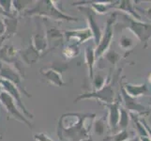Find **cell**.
<instances>
[{
	"mask_svg": "<svg viewBox=\"0 0 151 141\" xmlns=\"http://www.w3.org/2000/svg\"><path fill=\"white\" fill-rule=\"evenodd\" d=\"M122 17L125 24H126L125 27L132 31L140 40V41L144 43L145 46H147L148 40L151 38V24L143 23L142 21H137L127 14H123Z\"/></svg>",
	"mask_w": 151,
	"mask_h": 141,
	"instance_id": "cell-2",
	"label": "cell"
},
{
	"mask_svg": "<svg viewBox=\"0 0 151 141\" xmlns=\"http://www.w3.org/2000/svg\"><path fill=\"white\" fill-rule=\"evenodd\" d=\"M140 121L142 122V124L144 125V127L145 128V130H147V134H148V137L151 139V127L148 125V123L147 122V121L143 118V119H140Z\"/></svg>",
	"mask_w": 151,
	"mask_h": 141,
	"instance_id": "cell-24",
	"label": "cell"
},
{
	"mask_svg": "<svg viewBox=\"0 0 151 141\" xmlns=\"http://www.w3.org/2000/svg\"><path fill=\"white\" fill-rule=\"evenodd\" d=\"M116 5L114 2H94V4L91 5V9L97 13L103 14L109 12L112 8H116Z\"/></svg>",
	"mask_w": 151,
	"mask_h": 141,
	"instance_id": "cell-15",
	"label": "cell"
},
{
	"mask_svg": "<svg viewBox=\"0 0 151 141\" xmlns=\"http://www.w3.org/2000/svg\"><path fill=\"white\" fill-rule=\"evenodd\" d=\"M133 2L132 1H120L118 2V4L116 5V9H120L122 12H126L127 15L129 16L132 17L133 19L137 20V21H142V17L141 15H139L138 12L135 10L134 6H133Z\"/></svg>",
	"mask_w": 151,
	"mask_h": 141,
	"instance_id": "cell-12",
	"label": "cell"
},
{
	"mask_svg": "<svg viewBox=\"0 0 151 141\" xmlns=\"http://www.w3.org/2000/svg\"><path fill=\"white\" fill-rule=\"evenodd\" d=\"M95 114L66 113L62 115L58 122V137L60 141H86L90 138L88 134L91 125L86 126L88 119H94Z\"/></svg>",
	"mask_w": 151,
	"mask_h": 141,
	"instance_id": "cell-1",
	"label": "cell"
},
{
	"mask_svg": "<svg viewBox=\"0 0 151 141\" xmlns=\"http://www.w3.org/2000/svg\"><path fill=\"white\" fill-rule=\"evenodd\" d=\"M121 95L123 98L125 106L128 109V111H129V113L136 114L138 116H147V115H148L151 112L150 108H147L145 106H144L143 104L136 102V99L129 96V94L124 90L123 87H121Z\"/></svg>",
	"mask_w": 151,
	"mask_h": 141,
	"instance_id": "cell-6",
	"label": "cell"
},
{
	"mask_svg": "<svg viewBox=\"0 0 151 141\" xmlns=\"http://www.w3.org/2000/svg\"><path fill=\"white\" fill-rule=\"evenodd\" d=\"M66 36L68 39H76L78 43H85L86 40H89L90 38H93L92 32L89 28L86 29H81V30H76V31H71V32H66Z\"/></svg>",
	"mask_w": 151,
	"mask_h": 141,
	"instance_id": "cell-13",
	"label": "cell"
},
{
	"mask_svg": "<svg viewBox=\"0 0 151 141\" xmlns=\"http://www.w3.org/2000/svg\"><path fill=\"white\" fill-rule=\"evenodd\" d=\"M86 141H93V140H92L91 138H89V139H87V140H86Z\"/></svg>",
	"mask_w": 151,
	"mask_h": 141,
	"instance_id": "cell-27",
	"label": "cell"
},
{
	"mask_svg": "<svg viewBox=\"0 0 151 141\" xmlns=\"http://www.w3.org/2000/svg\"><path fill=\"white\" fill-rule=\"evenodd\" d=\"M127 141H140V139H139V137H132V139H129Z\"/></svg>",
	"mask_w": 151,
	"mask_h": 141,
	"instance_id": "cell-26",
	"label": "cell"
},
{
	"mask_svg": "<svg viewBox=\"0 0 151 141\" xmlns=\"http://www.w3.org/2000/svg\"><path fill=\"white\" fill-rule=\"evenodd\" d=\"M129 134L127 130H121V131H118L117 133L114 134L108 139H111V141H127L129 140Z\"/></svg>",
	"mask_w": 151,
	"mask_h": 141,
	"instance_id": "cell-19",
	"label": "cell"
},
{
	"mask_svg": "<svg viewBox=\"0 0 151 141\" xmlns=\"http://www.w3.org/2000/svg\"><path fill=\"white\" fill-rule=\"evenodd\" d=\"M0 102H1L3 106L7 108V112L9 114L8 121H9L10 119H17V121H20L25 123L29 128H32L31 123L24 117V115L19 111L18 107L16 106V104H15V101L8 92L3 91L0 93Z\"/></svg>",
	"mask_w": 151,
	"mask_h": 141,
	"instance_id": "cell-4",
	"label": "cell"
},
{
	"mask_svg": "<svg viewBox=\"0 0 151 141\" xmlns=\"http://www.w3.org/2000/svg\"><path fill=\"white\" fill-rule=\"evenodd\" d=\"M78 53H79V51H78V48L76 45L68 46L63 51V54L67 59H72V57H74L76 55H78Z\"/></svg>",
	"mask_w": 151,
	"mask_h": 141,
	"instance_id": "cell-22",
	"label": "cell"
},
{
	"mask_svg": "<svg viewBox=\"0 0 151 141\" xmlns=\"http://www.w3.org/2000/svg\"><path fill=\"white\" fill-rule=\"evenodd\" d=\"M134 40L128 37L126 35H122V37L120 38V40H119V46L121 47L124 50H129L132 49L134 46Z\"/></svg>",
	"mask_w": 151,
	"mask_h": 141,
	"instance_id": "cell-18",
	"label": "cell"
},
{
	"mask_svg": "<svg viewBox=\"0 0 151 141\" xmlns=\"http://www.w3.org/2000/svg\"><path fill=\"white\" fill-rule=\"evenodd\" d=\"M85 53H86V62L88 67V72H89V77L90 79H93V67H94V63L96 60L95 50L93 49L92 46L88 45L86 47Z\"/></svg>",
	"mask_w": 151,
	"mask_h": 141,
	"instance_id": "cell-14",
	"label": "cell"
},
{
	"mask_svg": "<svg viewBox=\"0 0 151 141\" xmlns=\"http://www.w3.org/2000/svg\"><path fill=\"white\" fill-rule=\"evenodd\" d=\"M106 78L101 75V74H98L96 77H93V79H92V82H93V86H94V91L96 90H101V88L103 87V86H105L107 83L109 82H106Z\"/></svg>",
	"mask_w": 151,
	"mask_h": 141,
	"instance_id": "cell-20",
	"label": "cell"
},
{
	"mask_svg": "<svg viewBox=\"0 0 151 141\" xmlns=\"http://www.w3.org/2000/svg\"><path fill=\"white\" fill-rule=\"evenodd\" d=\"M0 85H2V87L5 88V90H6V92H8L10 96H12V98L13 99V100L15 102H17V104L19 106V107L22 109V110L24 111V113L27 115V118H33V115L29 113L27 111V109L24 107V103H22V100H21V94L19 92V90L18 87L15 86L13 83L9 82L8 80H5V79H1L0 80Z\"/></svg>",
	"mask_w": 151,
	"mask_h": 141,
	"instance_id": "cell-8",
	"label": "cell"
},
{
	"mask_svg": "<svg viewBox=\"0 0 151 141\" xmlns=\"http://www.w3.org/2000/svg\"><path fill=\"white\" fill-rule=\"evenodd\" d=\"M41 74H42L45 77L46 80L52 85H55L58 87H62L65 85V83L62 80L61 72H59L58 70L55 69H41L40 70Z\"/></svg>",
	"mask_w": 151,
	"mask_h": 141,
	"instance_id": "cell-11",
	"label": "cell"
},
{
	"mask_svg": "<svg viewBox=\"0 0 151 141\" xmlns=\"http://www.w3.org/2000/svg\"><path fill=\"white\" fill-rule=\"evenodd\" d=\"M106 130V122L104 118H100L96 119V121L93 123V132L98 135H102L105 133Z\"/></svg>",
	"mask_w": 151,
	"mask_h": 141,
	"instance_id": "cell-17",
	"label": "cell"
},
{
	"mask_svg": "<svg viewBox=\"0 0 151 141\" xmlns=\"http://www.w3.org/2000/svg\"><path fill=\"white\" fill-rule=\"evenodd\" d=\"M34 138L36 141H53L48 134H46L44 133H40V134H36L34 135Z\"/></svg>",
	"mask_w": 151,
	"mask_h": 141,
	"instance_id": "cell-23",
	"label": "cell"
},
{
	"mask_svg": "<svg viewBox=\"0 0 151 141\" xmlns=\"http://www.w3.org/2000/svg\"><path fill=\"white\" fill-rule=\"evenodd\" d=\"M129 113L122 107H120V116H119V121H118V130H127L129 121Z\"/></svg>",
	"mask_w": 151,
	"mask_h": 141,
	"instance_id": "cell-16",
	"label": "cell"
},
{
	"mask_svg": "<svg viewBox=\"0 0 151 141\" xmlns=\"http://www.w3.org/2000/svg\"><path fill=\"white\" fill-rule=\"evenodd\" d=\"M124 90L126 91L129 96L136 99L140 96L143 95H149V90L147 84H141V85H133V84H125L124 87Z\"/></svg>",
	"mask_w": 151,
	"mask_h": 141,
	"instance_id": "cell-10",
	"label": "cell"
},
{
	"mask_svg": "<svg viewBox=\"0 0 151 141\" xmlns=\"http://www.w3.org/2000/svg\"><path fill=\"white\" fill-rule=\"evenodd\" d=\"M143 13L145 15V17L147 18L151 24V5H150V7H148L147 9H145L143 10Z\"/></svg>",
	"mask_w": 151,
	"mask_h": 141,
	"instance_id": "cell-25",
	"label": "cell"
},
{
	"mask_svg": "<svg viewBox=\"0 0 151 141\" xmlns=\"http://www.w3.org/2000/svg\"><path fill=\"white\" fill-rule=\"evenodd\" d=\"M116 12H114L111 15V17L108 19L106 23L105 31H104L103 35L101 36L100 43L98 44L97 50L95 51L96 59H100L105 52L108 51L109 47H110L111 41L113 39V25H114V23L116 22Z\"/></svg>",
	"mask_w": 151,
	"mask_h": 141,
	"instance_id": "cell-3",
	"label": "cell"
},
{
	"mask_svg": "<svg viewBox=\"0 0 151 141\" xmlns=\"http://www.w3.org/2000/svg\"><path fill=\"white\" fill-rule=\"evenodd\" d=\"M150 109H151V108H150Z\"/></svg>",
	"mask_w": 151,
	"mask_h": 141,
	"instance_id": "cell-29",
	"label": "cell"
},
{
	"mask_svg": "<svg viewBox=\"0 0 151 141\" xmlns=\"http://www.w3.org/2000/svg\"><path fill=\"white\" fill-rule=\"evenodd\" d=\"M0 139H1V138H0ZM0 141H1V140H0Z\"/></svg>",
	"mask_w": 151,
	"mask_h": 141,
	"instance_id": "cell-28",
	"label": "cell"
},
{
	"mask_svg": "<svg viewBox=\"0 0 151 141\" xmlns=\"http://www.w3.org/2000/svg\"><path fill=\"white\" fill-rule=\"evenodd\" d=\"M114 91L112 87V82L109 81L101 90L93 91L91 93H86L84 95L78 97L76 99V102L78 100H81V99H85V98H96L100 101L101 103H111L114 102Z\"/></svg>",
	"mask_w": 151,
	"mask_h": 141,
	"instance_id": "cell-5",
	"label": "cell"
},
{
	"mask_svg": "<svg viewBox=\"0 0 151 141\" xmlns=\"http://www.w3.org/2000/svg\"><path fill=\"white\" fill-rule=\"evenodd\" d=\"M108 108V125L111 129V132L114 134L117 133L118 130V121L120 116V104L118 101H114L111 103H101Z\"/></svg>",
	"mask_w": 151,
	"mask_h": 141,
	"instance_id": "cell-7",
	"label": "cell"
},
{
	"mask_svg": "<svg viewBox=\"0 0 151 141\" xmlns=\"http://www.w3.org/2000/svg\"><path fill=\"white\" fill-rule=\"evenodd\" d=\"M105 59L110 62L111 64H113V65H116L117 62L121 59V56L119 55V54H117L116 51H112V50H110V51H108L107 53H106V55H105Z\"/></svg>",
	"mask_w": 151,
	"mask_h": 141,
	"instance_id": "cell-21",
	"label": "cell"
},
{
	"mask_svg": "<svg viewBox=\"0 0 151 141\" xmlns=\"http://www.w3.org/2000/svg\"><path fill=\"white\" fill-rule=\"evenodd\" d=\"M81 9L84 10L86 16L87 18L88 24H89V29L92 32L93 38H94V40H95V43L98 45L99 43H100V40H101L102 33H101V30L100 27H99V25L97 24L96 20L94 18V14L95 13L91 9V8H83Z\"/></svg>",
	"mask_w": 151,
	"mask_h": 141,
	"instance_id": "cell-9",
	"label": "cell"
}]
</instances>
